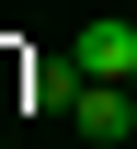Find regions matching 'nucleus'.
Wrapping results in <instances>:
<instances>
[{"label":"nucleus","mask_w":137,"mask_h":149,"mask_svg":"<svg viewBox=\"0 0 137 149\" xmlns=\"http://www.w3.org/2000/svg\"><path fill=\"white\" fill-rule=\"evenodd\" d=\"M69 69L80 80H137V23H80L69 35Z\"/></svg>","instance_id":"nucleus-1"},{"label":"nucleus","mask_w":137,"mask_h":149,"mask_svg":"<svg viewBox=\"0 0 137 149\" xmlns=\"http://www.w3.org/2000/svg\"><path fill=\"white\" fill-rule=\"evenodd\" d=\"M69 126L92 138V149H114V138L137 126V92H126V80H80V103H69Z\"/></svg>","instance_id":"nucleus-2"},{"label":"nucleus","mask_w":137,"mask_h":149,"mask_svg":"<svg viewBox=\"0 0 137 149\" xmlns=\"http://www.w3.org/2000/svg\"><path fill=\"white\" fill-rule=\"evenodd\" d=\"M23 92H34V103H80V69H69V57H34Z\"/></svg>","instance_id":"nucleus-3"},{"label":"nucleus","mask_w":137,"mask_h":149,"mask_svg":"<svg viewBox=\"0 0 137 149\" xmlns=\"http://www.w3.org/2000/svg\"><path fill=\"white\" fill-rule=\"evenodd\" d=\"M126 92H137V80H126Z\"/></svg>","instance_id":"nucleus-4"}]
</instances>
